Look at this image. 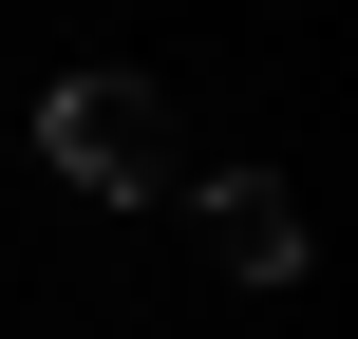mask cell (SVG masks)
I'll return each instance as SVG.
<instances>
[{
	"instance_id": "cell-1",
	"label": "cell",
	"mask_w": 358,
	"mask_h": 339,
	"mask_svg": "<svg viewBox=\"0 0 358 339\" xmlns=\"http://www.w3.org/2000/svg\"><path fill=\"white\" fill-rule=\"evenodd\" d=\"M38 151H57L94 208H151V189H170V113H151V75H57V94H38Z\"/></svg>"
},
{
	"instance_id": "cell-2",
	"label": "cell",
	"mask_w": 358,
	"mask_h": 339,
	"mask_svg": "<svg viewBox=\"0 0 358 339\" xmlns=\"http://www.w3.org/2000/svg\"><path fill=\"white\" fill-rule=\"evenodd\" d=\"M208 245H227V283H283V264H302V189H283V170H227V189H208Z\"/></svg>"
}]
</instances>
